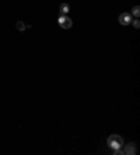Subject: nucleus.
Returning a JSON list of instances; mask_svg holds the SVG:
<instances>
[{"label":"nucleus","instance_id":"obj_1","mask_svg":"<svg viewBox=\"0 0 140 155\" xmlns=\"http://www.w3.org/2000/svg\"><path fill=\"white\" fill-rule=\"evenodd\" d=\"M107 144H108V147H109L111 150L122 148V147H123V138H122L121 136H118V134H112V136H109V137H108Z\"/></svg>","mask_w":140,"mask_h":155},{"label":"nucleus","instance_id":"obj_2","mask_svg":"<svg viewBox=\"0 0 140 155\" xmlns=\"http://www.w3.org/2000/svg\"><path fill=\"white\" fill-rule=\"evenodd\" d=\"M58 22H59V25L62 27L63 29H69V28H72V25H73L72 20H70L67 15H60L59 20H58Z\"/></svg>","mask_w":140,"mask_h":155},{"label":"nucleus","instance_id":"obj_3","mask_svg":"<svg viewBox=\"0 0 140 155\" xmlns=\"http://www.w3.org/2000/svg\"><path fill=\"white\" fill-rule=\"evenodd\" d=\"M119 22H121L122 25H129L130 22H132V15L129 13H123V14L119 15Z\"/></svg>","mask_w":140,"mask_h":155},{"label":"nucleus","instance_id":"obj_4","mask_svg":"<svg viewBox=\"0 0 140 155\" xmlns=\"http://www.w3.org/2000/svg\"><path fill=\"white\" fill-rule=\"evenodd\" d=\"M123 154H126V155H135V154H136V145L133 144V143H130V144L125 145Z\"/></svg>","mask_w":140,"mask_h":155},{"label":"nucleus","instance_id":"obj_5","mask_svg":"<svg viewBox=\"0 0 140 155\" xmlns=\"http://www.w3.org/2000/svg\"><path fill=\"white\" fill-rule=\"evenodd\" d=\"M70 11V6L67 3H62L60 4V13H62V15H66L67 13Z\"/></svg>","mask_w":140,"mask_h":155},{"label":"nucleus","instance_id":"obj_6","mask_svg":"<svg viewBox=\"0 0 140 155\" xmlns=\"http://www.w3.org/2000/svg\"><path fill=\"white\" fill-rule=\"evenodd\" d=\"M15 27H17V29H20V31H24V29L27 28V25H25V24H24L22 21H17Z\"/></svg>","mask_w":140,"mask_h":155},{"label":"nucleus","instance_id":"obj_7","mask_svg":"<svg viewBox=\"0 0 140 155\" xmlns=\"http://www.w3.org/2000/svg\"><path fill=\"white\" fill-rule=\"evenodd\" d=\"M132 14L135 15V17H139V15H140V7H139V6H135V7H133Z\"/></svg>","mask_w":140,"mask_h":155},{"label":"nucleus","instance_id":"obj_8","mask_svg":"<svg viewBox=\"0 0 140 155\" xmlns=\"http://www.w3.org/2000/svg\"><path fill=\"white\" fill-rule=\"evenodd\" d=\"M112 154H114V155H122V154H123V150H122V148H116V150H112Z\"/></svg>","mask_w":140,"mask_h":155},{"label":"nucleus","instance_id":"obj_9","mask_svg":"<svg viewBox=\"0 0 140 155\" xmlns=\"http://www.w3.org/2000/svg\"><path fill=\"white\" fill-rule=\"evenodd\" d=\"M133 27H135V28H139V27H140V21H139V20H133Z\"/></svg>","mask_w":140,"mask_h":155}]
</instances>
